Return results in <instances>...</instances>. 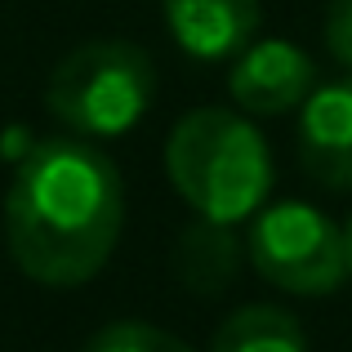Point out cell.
I'll use <instances>...</instances> for the list:
<instances>
[{
	"mask_svg": "<svg viewBox=\"0 0 352 352\" xmlns=\"http://www.w3.org/2000/svg\"><path fill=\"white\" fill-rule=\"evenodd\" d=\"M125 228V183L98 143L41 138L5 192V241L18 272L45 290H76L107 267Z\"/></svg>",
	"mask_w": 352,
	"mask_h": 352,
	"instance_id": "cell-1",
	"label": "cell"
},
{
	"mask_svg": "<svg viewBox=\"0 0 352 352\" xmlns=\"http://www.w3.org/2000/svg\"><path fill=\"white\" fill-rule=\"evenodd\" d=\"M165 174L197 219L236 228L267 206L272 152L245 112L197 107L165 138Z\"/></svg>",
	"mask_w": 352,
	"mask_h": 352,
	"instance_id": "cell-2",
	"label": "cell"
},
{
	"mask_svg": "<svg viewBox=\"0 0 352 352\" xmlns=\"http://www.w3.org/2000/svg\"><path fill=\"white\" fill-rule=\"evenodd\" d=\"M156 98V63L129 41L76 45L45 85V107L76 138H120L147 116Z\"/></svg>",
	"mask_w": 352,
	"mask_h": 352,
	"instance_id": "cell-3",
	"label": "cell"
},
{
	"mask_svg": "<svg viewBox=\"0 0 352 352\" xmlns=\"http://www.w3.org/2000/svg\"><path fill=\"white\" fill-rule=\"evenodd\" d=\"M245 254L267 285L303 299L335 294L348 281L344 228L303 201H276L258 210L245 236Z\"/></svg>",
	"mask_w": 352,
	"mask_h": 352,
	"instance_id": "cell-4",
	"label": "cell"
},
{
	"mask_svg": "<svg viewBox=\"0 0 352 352\" xmlns=\"http://www.w3.org/2000/svg\"><path fill=\"white\" fill-rule=\"evenodd\" d=\"M317 89V63L294 41H250L232 58L228 94L245 116H285L299 112Z\"/></svg>",
	"mask_w": 352,
	"mask_h": 352,
	"instance_id": "cell-5",
	"label": "cell"
},
{
	"mask_svg": "<svg viewBox=\"0 0 352 352\" xmlns=\"http://www.w3.org/2000/svg\"><path fill=\"white\" fill-rule=\"evenodd\" d=\"M299 161L312 183L352 192V80L317 85L299 107Z\"/></svg>",
	"mask_w": 352,
	"mask_h": 352,
	"instance_id": "cell-6",
	"label": "cell"
},
{
	"mask_svg": "<svg viewBox=\"0 0 352 352\" xmlns=\"http://www.w3.org/2000/svg\"><path fill=\"white\" fill-rule=\"evenodd\" d=\"M165 23L183 54L201 63H232L258 36V0H161Z\"/></svg>",
	"mask_w": 352,
	"mask_h": 352,
	"instance_id": "cell-7",
	"label": "cell"
},
{
	"mask_svg": "<svg viewBox=\"0 0 352 352\" xmlns=\"http://www.w3.org/2000/svg\"><path fill=\"white\" fill-rule=\"evenodd\" d=\"M245 258L250 254L232 232V223L197 219L192 228H183L179 245H174V272L192 294H223L236 281Z\"/></svg>",
	"mask_w": 352,
	"mask_h": 352,
	"instance_id": "cell-8",
	"label": "cell"
},
{
	"mask_svg": "<svg viewBox=\"0 0 352 352\" xmlns=\"http://www.w3.org/2000/svg\"><path fill=\"white\" fill-rule=\"evenodd\" d=\"M210 352H308V335L294 312L276 303H250L214 330Z\"/></svg>",
	"mask_w": 352,
	"mask_h": 352,
	"instance_id": "cell-9",
	"label": "cell"
},
{
	"mask_svg": "<svg viewBox=\"0 0 352 352\" xmlns=\"http://www.w3.org/2000/svg\"><path fill=\"white\" fill-rule=\"evenodd\" d=\"M85 352H192V348L152 321H112L89 339Z\"/></svg>",
	"mask_w": 352,
	"mask_h": 352,
	"instance_id": "cell-10",
	"label": "cell"
},
{
	"mask_svg": "<svg viewBox=\"0 0 352 352\" xmlns=\"http://www.w3.org/2000/svg\"><path fill=\"white\" fill-rule=\"evenodd\" d=\"M326 50L335 54L339 67L352 72V0H330L326 5Z\"/></svg>",
	"mask_w": 352,
	"mask_h": 352,
	"instance_id": "cell-11",
	"label": "cell"
},
{
	"mask_svg": "<svg viewBox=\"0 0 352 352\" xmlns=\"http://www.w3.org/2000/svg\"><path fill=\"white\" fill-rule=\"evenodd\" d=\"M344 258H348V276H352V219L344 223Z\"/></svg>",
	"mask_w": 352,
	"mask_h": 352,
	"instance_id": "cell-12",
	"label": "cell"
}]
</instances>
